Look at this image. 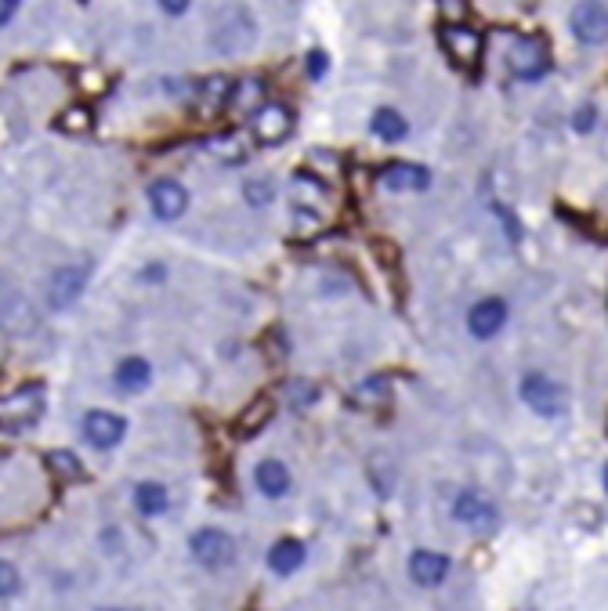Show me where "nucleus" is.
Masks as SVG:
<instances>
[{"label":"nucleus","instance_id":"obj_12","mask_svg":"<svg viewBox=\"0 0 608 611\" xmlns=\"http://www.w3.org/2000/svg\"><path fill=\"white\" fill-rule=\"evenodd\" d=\"M467 326H471V337L478 340L496 337L507 326V304L500 297H485V301H478L475 308L467 311Z\"/></svg>","mask_w":608,"mask_h":611},{"label":"nucleus","instance_id":"obj_4","mask_svg":"<svg viewBox=\"0 0 608 611\" xmlns=\"http://www.w3.org/2000/svg\"><path fill=\"white\" fill-rule=\"evenodd\" d=\"M254 37H257V26H254V19H250V11L228 8V11H221V19L214 22L210 44L218 47V51H225V55H236V51L254 44Z\"/></svg>","mask_w":608,"mask_h":611},{"label":"nucleus","instance_id":"obj_34","mask_svg":"<svg viewBox=\"0 0 608 611\" xmlns=\"http://www.w3.org/2000/svg\"><path fill=\"white\" fill-rule=\"evenodd\" d=\"M438 8H442L446 22H464L467 19V0H438Z\"/></svg>","mask_w":608,"mask_h":611},{"label":"nucleus","instance_id":"obj_35","mask_svg":"<svg viewBox=\"0 0 608 611\" xmlns=\"http://www.w3.org/2000/svg\"><path fill=\"white\" fill-rule=\"evenodd\" d=\"M323 73H326V55L323 51H312V55H308V76H312V80H323Z\"/></svg>","mask_w":608,"mask_h":611},{"label":"nucleus","instance_id":"obj_10","mask_svg":"<svg viewBox=\"0 0 608 611\" xmlns=\"http://www.w3.org/2000/svg\"><path fill=\"white\" fill-rule=\"evenodd\" d=\"M127 434V420L116 413H105V409H95V413L84 416V438L95 449H116V445L124 442Z\"/></svg>","mask_w":608,"mask_h":611},{"label":"nucleus","instance_id":"obj_29","mask_svg":"<svg viewBox=\"0 0 608 611\" xmlns=\"http://www.w3.org/2000/svg\"><path fill=\"white\" fill-rule=\"evenodd\" d=\"M91 109H84V105H73V109H66V113L58 116V127L66 134H87L91 131Z\"/></svg>","mask_w":608,"mask_h":611},{"label":"nucleus","instance_id":"obj_14","mask_svg":"<svg viewBox=\"0 0 608 611\" xmlns=\"http://www.w3.org/2000/svg\"><path fill=\"white\" fill-rule=\"evenodd\" d=\"M0 322L15 337H29L37 329V311H33V304L22 293H4L0 297Z\"/></svg>","mask_w":608,"mask_h":611},{"label":"nucleus","instance_id":"obj_3","mask_svg":"<svg viewBox=\"0 0 608 611\" xmlns=\"http://www.w3.org/2000/svg\"><path fill=\"white\" fill-rule=\"evenodd\" d=\"M518 395H522V402L529 405L536 416H561L569 409V391H565L558 380H551L547 373L525 376L522 387H518Z\"/></svg>","mask_w":608,"mask_h":611},{"label":"nucleus","instance_id":"obj_25","mask_svg":"<svg viewBox=\"0 0 608 611\" xmlns=\"http://www.w3.org/2000/svg\"><path fill=\"white\" fill-rule=\"evenodd\" d=\"M370 478L377 496H391V489H395V467H391V460L384 452H373L370 456Z\"/></svg>","mask_w":608,"mask_h":611},{"label":"nucleus","instance_id":"obj_27","mask_svg":"<svg viewBox=\"0 0 608 611\" xmlns=\"http://www.w3.org/2000/svg\"><path fill=\"white\" fill-rule=\"evenodd\" d=\"M265 84L261 80H247V84H232V94H228V105H239V109H254V105H265Z\"/></svg>","mask_w":608,"mask_h":611},{"label":"nucleus","instance_id":"obj_18","mask_svg":"<svg viewBox=\"0 0 608 611\" xmlns=\"http://www.w3.org/2000/svg\"><path fill=\"white\" fill-rule=\"evenodd\" d=\"M113 380H116V387H120L124 395H131V391H145V387H149V380H152V366L145 362V358L131 355V358H124V362L116 366Z\"/></svg>","mask_w":608,"mask_h":611},{"label":"nucleus","instance_id":"obj_1","mask_svg":"<svg viewBox=\"0 0 608 611\" xmlns=\"http://www.w3.org/2000/svg\"><path fill=\"white\" fill-rule=\"evenodd\" d=\"M44 405H48L44 384H22L15 395L0 398V423L8 431H26L44 416Z\"/></svg>","mask_w":608,"mask_h":611},{"label":"nucleus","instance_id":"obj_8","mask_svg":"<svg viewBox=\"0 0 608 611\" xmlns=\"http://www.w3.org/2000/svg\"><path fill=\"white\" fill-rule=\"evenodd\" d=\"M572 37L580 40L587 47H601L608 37V11L601 0H580L576 8H572Z\"/></svg>","mask_w":608,"mask_h":611},{"label":"nucleus","instance_id":"obj_37","mask_svg":"<svg viewBox=\"0 0 608 611\" xmlns=\"http://www.w3.org/2000/svg\"><path fill=\"white\" fill-rule=\"evenodd\" d=\"M192 0H160V8L167 11V15H185L189 11Z\"/></svg>","mask_w":608,"mask_h":611},{"label":"nucleus","instance_id":"obj_17","mask_svg":"<svg viewBox=\"0 0 608 611\" xmlns=\"http://www.w3.org/2000/svg\"><path fill=\"white\" fill-rule=\"evenodd\" d=\"M254 481H257V489H261V496H268V499H279L290 492V470H286V463H279V460L257 463Z\"/></svg>","mask_w":608,"mask_h":611},{"label":"nucleus","instance_id":"obj_2","mask_svg":"<svg viewBox=\"0 0 608 611\" xmlns=\"http://www.w3.org/2000/svg\"><path fill=\"white\" fill-rule=\"evenodd\" d=\"M507 69H511L514 80L532 84V80L547 76V69H551V51H547V44L540 37H514L511 47H507Z\"/></svg>","mask_w":608,"mask_h":611},{"label":"nucleus","instance_id":"obj_13","mask_svg":"<svg viewBox=\"0 0 608 611\" xmlns=\"http://www.w3.org/2000/svg\"><path fill=\"white\" fill-rule=\"evenodd\" d=\"M453 517L467 528H493L496 525V507L482 492H460L453 499Z\"/></svg>","mask_w":608,"mask_h":611},{"label":"nucleus","instance_id":"obj_31","mask_svg":"<svg viewBox=\"0 0 608 611\" xmlns=\"http://www.w3.org/2000/svg\"><path fill=\"white\" fill-rule=\"evenodd\" d=\"M214 149H218V156L225 163H239L247 156V141L239 138V134H228V138H221L218 145H214Z\"/></svg>","mask_w":608,"mask_h":611},{"label":"nucleus","instance_id":"obj_19","mask_svg":"<svg viewBox=\"0 0 608 611\" xmlns=\"http://www.w3.org/2000/svg\"><path fill=\"white\" fill-rule=\"evenodd\" d=\"M304 543H297V539H279L272 550H268V568L276 575H294L297 568L304 564Z\"/></svg>","mask_w":608,"mask_h":611},{"label":"nucleus","instance_id":"obj_6","mask_svg":"<svg viewBox=\"0 0 608 611\" xmlns=\"http://www.w3.org/2000/svg\"><path fill=\"white\" fill-rule=\"evenodd\" d=\"M442 51H446L456 69L471 73L482 62V33L467 29L464 22H446L442 26Z\"/></svg>","mask_w":608,"mask_h":611},{"label":"nucleus","instance_id":"obj_32","mask_svg":"<svg viewBox=\"0 0 608 611\" xmlns=\"http://www.w3.org/2000/svg\"><path fill=\"white\" fill-rule=\"evenodd\" d=\"M22 590V575L11 561H0V597H15Z\"/></svg>","mask_w":608,"mask_h":611},{"label":"nucleus","instance_id":"obj_21","mask_svg":"<svg viewBox=\"0 0 608 611\" xmlns=\"http://www.w3.org/2000/svg\"><path fill=\"white\" fill-rule=\"evenodd\" d=\"M134 507L138 514L145 517H160L167 510V489H163L160 481H142L138 489H134Z\"/></svg>","mask_w":608,"mask_h":611},{"label":"nucleus","instance_id":"obj_38","mask_svg":"<svg viewBox=\"0 0 608 611\" xmlns=\"http://www.w3.org/2000/svg\"><path fill=\"white\" fill-rule=\"evenodd\" d=\"M84 84L87 87H105V76L98 80V73H84Z\"/></svg>","mask_w":608,"mask_h":611},{"label":"nucleus","instance_id":"obj_36","mask_svg":"<svg viewBox=\"0 0 608 611\" xmlns=\"http://www.w3.org/2000/svg\"><path fill=\"white\" fill-rule=\"evenodd\" d=\"M22 0H0V26H8L15 19V11H19Z\"/></svg>","mask_w":608,"mask_h":611},{"label":"nucleus","instance_id":"obj_9","mask_svg":"<svg viewBox=\"0 0 608 611\" xmlns=\"http://www.w3.org/2000/svg\"><path fill=\"white\" fill-rule=\"evenodd\" d=\"M250 127H254V138L261 141V145H279V141H286L290 131H294V113L279 102H265L254 113V123H250Z\"/></svg>","mask_w":608,"mask_h":611},{"label":"nucleus","instance_id":"obj_5","mask_svg":"<svg viewBox=\"0 0 608 611\" xmlns=\"http://www.w3.org/2000/svg\"><path fill=\"white\" fill-rule=\"evenodd\" d=\"M87 279H91V268L87 264H62V268H55L48 279V308L51 311L73 308L84 297Z\"/></svg>","mask_w":608,"mask_h":611},{"label":"nucleus","instance_id":"obj_39","mask_svg":"<svg viewBox=\"0 0 608 611\" xmlns=\"http://www.w3.org/2000/svg\"><path fill=\"white\" fill-rule=\"evenodd\" d=\"M98 611H124V608H98Z\"/></svg>","mask_w":608,"mask_h":611},{"label":"nucleus","instance_id":"obj_16","mask_svg":"<svg viewBox=\"0 0 608 611\" xmlns=\"http://www.w3.org/2000/svg\"><path fill=\"white\" fill-rule=\"evenodd\" d=\"M409 575L420 586H438L449 575V557L438 554V550H417L409 557Z\"/></svg>","mask_w":608,"mask_h":611},{"label":"nucleus","instance_id":"obj_20","mask_svg":"<svg viewBox=\"0 0 608 611\" xmlns=\"http://www.w3.org/2000/svg\"><path fill=\"white\" fill-rule=\"evenodd\" d=\"M370 131L377 134L380 141H402L409 134V123H406V116L399 113V109H377L373 113V120H370Z\"/></svg>","mask_w":608,"mask_h":611},{"label":"nucleus","instance_id":"obj_7","mask_svg":"<svg viewBox=\"0 0 608 611\" xmlns=\"http://www.w3.org/2000/svg\"><path fill=\"white\" fill-rule=\"evenodd\" d=\"M189 550L210 572H221V568H228V564L236 561V543L221 528H200V532H192Z\"/></svg>","mask_w":608,"mask_h":611},{"label":"nucleus","instance_id":"obj_28","mask_svg":"<svg viewBox=\"0 0 608 611\" xmlns=\"http://www.w3.org/2000/svg\"><path fill=\"white\" fill-rule=\"evenodd\" d=\"M243 196H247L250 207L265 210L268 203H276V185H272V181H268V178H254V181H247V188H243Z\"/></svg>","mask_w":608,"mask_h":611},{"label":"nucleus","instance_id":"obj_15","mask_svg":"<svg viewBox=\"0 0 608 611\" xmlns=\"http://www.w3.org/2000/svg\"><path fill=\"white\" fill-rule=\"evenodd\" d=\"M380 185L388 192H420L431 185V170L420 163H388L380 170Z\"/></svg>","mask_w":608,"mask_h":611},{"label":"nucleus","instance_id":"obj_30","mask_svg":"<svg viewBox=\"0 0 608 611\" xmlns=\"http://www.w3.org/2000/svg\"><path fill=\"white\" fill-rule=\"evenodd\" d=\"M286 398H290L294 409H304V405H312L315 398H319V387L308 384V380H294V384L286 387Z\"/></svg>","mask_w":608,"mask_h":611},{"label":"nucleus","instance_id":"obj_33","mask_svg":"<svg viewBox=\"0 0 608 611\" xmlns=\"http://www.w3.org/2000/svg\"><path fill=\"white\" fill-rule=\"evenodd\" d=\"M572 127H576L580 134H590L594 127H598V109H594V105H583L580 113L572 116Z\"/></svg>","mask_w":608,"mask_h":611},{"label":"nucleus","instance_id":"obj_22","mask_svg":"<svg viewBox=\"0 0 608 611\" xmlns=\"http://www.w3.org/2000/svg\"><path fill=\"white\" fill-rule=\"evenodd\" d=\"M228 94H232V80H228V76H207L200 84L203 113H221L228 105Z\"/></svg>","mask_w":608,"mask_h":611},{"label":"nucleus","instance_id":"obj_24","mask_svg":"<svg viewBox=\"0 0 608 611\" xmlns=\"http://www.w3.org/2000/svg\"><path fill=\"white\" fill-rule=\"evenodd\" d=\"M48 470L62 481H84V463H80V456H73L66 449L48 452Z\"/></svg>","mask_w":608,"mask_h":611},{"label":"nucleus","instance_id":"obj_11","mask_svg":"<svg viewBox=\"0 0 608 611\" xmlns=\"http://www.w3.org/2000/svg\"><path fill=\"white\" fill-rule=\"evenodd\" d=\"M149 203H152V214L160 221H178L185 210H189V192L178 185V181L163 178V181H152L149 185Z\"/></svg>","mask_w":608,"mask_h":611},{"label":"nucleus","instance_id":"obj_26","mask_svg":"<svg viewBox=\"0 0 608 611\" xmlns=\"http://www.w3.org/2000/svg\"><path fill=\"white\" fill-rule=\"evenodd\" d=\"M388 398H391V380H388V376H370V380L355 391V402H359V405H384Z\"/></svg>","mask_w":608,"mask_h":611},{"label":"nucleus","instance_id":"obj_23","mask_svg":"<svg viewBox=\"0 0 608 611\" xmlns=\"http://www.w3.org/2000/svg\"><path fill=\"white\" fill-rule=\"evenodd\" d=\"M272 416H276V402H272V398H257L247 413L239 416V434H243V438H254L257 431H265Z\"/></svg>","mask_w":608,"mask_h":611}]
</instances>
